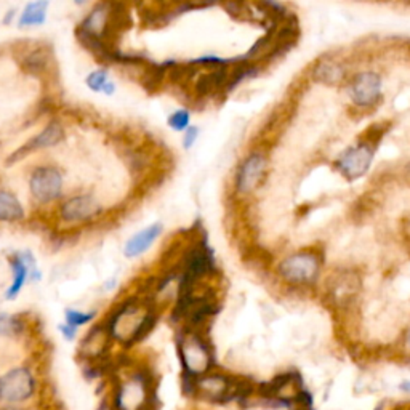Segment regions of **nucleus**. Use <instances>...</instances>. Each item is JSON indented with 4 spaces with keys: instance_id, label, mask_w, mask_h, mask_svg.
Wrapping results in <instances>:
<instances>
[{
    "instance_id": "obj_4",
    "label": "nucleus",
    "mask_w": 410,
    "mask_h": 410,
    "mask_svg": "<svg viewBox=\"0 0 410 410\" xmlns=\"http://www.w3.org/2000/svg\"><path fill=\"white\" fill-rule=\"evenodd\" d=\"M36 380L32 372L26 367H16L0 377V402L19 404L32 397Z\"/></svg>"
},
{
    "instance_id": "obj_11",
    "label": "nucleus",
    "mask_w": 410,
    "mask_h": 410,
    "mask_svg": "<svg viewBox=\"0 0 410 410\" xmlns=\"http://www.w3.org/2000/svg\"><path fill=\"white\" fill-rule=\"evenodd\" d=\"M64 138V130L63 127L58 124V122H51V124L47 125L43 132L37 135L36 138H32L28 144L23 146L21 149L15 152V156L10 159V162L16 159H21L26 156V152L34 151V149H42V147H51L60 143V141Z\"/></svg>"
},
{
    "instance_id": "obj_17",
    "label": "nucleus",
    "mask_w": 410,
    "mask_h": 410,
    "mask_svg": "<svg viewBox=\"0 0 410 410\" xmlns=\"http://www.w3.org/2000/svg\"><path fill=\"white\" fill-rule=\"evenodd\" d=\"M314 77H316L319 82L329 83V85H335V83L342 82L345 79V68L338 63L322 61L317 64L316 69H314Z\"/></svg>"
},
{
    "instance_id": "obj_22",
    "label": "nucleus",
    "mask_w": 410,
    "mask_h": 410,
    "mask_svg": "<svg viewBox=\"0 0 410 410\" xmlns=\"http://www.w3.org/2000/svg\"><path fill=\"white\" fill-rule=\"evenodd\" d=\"M107 73L105 69H96L87 77V85L93 90V92H102V88L107 83Z\"/></svg>"
},
{
    "instance_id": "obj_21",
    "label": "nucleus",
    "mask_w": 410,
    "mask_h": 410,
    "mask_svg": "<svg viewBox=\"0 0 410 410\" xmlns=\"http://www.w3.org/2000/svg\"><path fill=\"white\" fill-rule=\"evenodd\" d=\"M189 111L186 109H179V111L173 112L169 117V125L177 132H186L189 128Z\"/></svg>"
},
{
    "instance_id": "obj_1",
    "label": "nucleus",
    "mask_w": 410,
    "mask_h": 410,
    "mask_svg": "<svg viewBox=\"0 0 410 410\" xmlns=\"http://www.w3.org/2000/svg\"><path fill=\"white\" fill-rule=\"evenodd\" d=\"M179 357L186 375L201 378L214 367V352L201 333L188 330L178 342Z\"/></svg>"
},
{
    "instance_id": "obj_13",
    "label": "nucleus",
    "mask_w": 410,
    "mask_h": 410,
    "mask_svg": "<svg viewBox=\"0 0 410 410\" xmlns=\"http://www.w3.org/2000/svg\"><path fill=\"white\" fill-rule=\"evenodd\" d=\"M359 288V278L354 273H340L329 284V293L337 301L348 300L356 295Z\"/></svg>"
},
{
    "instance_id": "obj_3",
    "label": "nucleus",
    "mask_w": 410,
    "mask_h": 410,
    "mask_svg": "<svg viewBox=\"0 0 410 410\" xmlns=\"http://www.w3.org/2000/svg\"><path fill=\"white\" fill-rule=\"evenodd\" d=\"M151 378L146 372H138L130 380L120 383L115 393L117 410H149L151 407Z\"/></svg>"
},
{
    "instance_id": "obj_6",
    "label": "nucleus",
    "mask_w": 410,
    "mask_h": 410,
    "mask_svg": "<svg viewBox=\"0 0 410 410\" xmlns=\"http://www.w3.org/2000/svg\"><path fill=\"white\" fill-rule=\"evenodd\" d=\"M349 100L354 102L357 107H372L377 105L382 96V79L380 75L372 73V70H364L352 77L348 85Z\"/></svg>"
},
{
    "instance_id": "obj_28",
    "label": "nucleus",
    "mask_w": 410,
    "mask_h": 410,
    "mask_svg": "<svg viewBox=\"0 0 410 410\" xmlns=\"http://www.w3.org/2000/svg\"><path fill=\"white\" fill-rule=\"evenodd\" d=\"M13 16H15V11H10V13H9V16H5V18H4V23H5V24H9V23L11 21V18H13Z\"/></svg>"
},
{
    "instance_id": "obj_7",
    "label": "nucleus",
    "mask_w": 410,
    "mask_h": 410,
    "mask_svg": "<svg viewBox=\"0 0 410 410\" xmlns=\"http://www.w3.org/2000/svg\"><path fill=\"white\" fill-rule=\"evenodd\" d=\"M31 192L38 202H50L61 194L63 178L55 167H37L31 175Z\"/></svg>"
},
{
    "instance_id": "obj_19",
    "label": "nucleus",
    "mask_w": 410,
    "mask_h": 410,
    "mask_svg": "<svg viewBox=\"0 0 410 410\" xmlns=\"http://www.w3.org/2000/svg\"><path fill=\"white\" fill-rule=\"evenodd\" d=\"M23 330V320L16 316L0 314V335H16Z\"/></svg>"
},
{
    "instance_id": "obj_16",
    "label": "nucleus",
    "mask_w": 410,
    "mask_h": 410,
    "mask_svg": "<svg viewBox=\"0 0 410 410\" xmlns=\"http://www.w3.org/2000/svg\"><path fill=\"white\" fill-rule=\"evenodd\" d=\"M24 216L18 199L9 191H0V221H16Z\"/></svg>"
},
{
    "instance_id": "obj_18",
    "label": "nucleus",
    "mask_w": 410,
    "mask_h": 410,
    "mask_svg": "<svg viewBox=\"0 0 410 410\" xmlns=\"http://www.w3.org/2000/svg\"><path fill=\"white\" fill-rule=\"evenodd\" d=\"M47 9L48 2H32L23 10L21 16H19V26L21 28H28V26H41L43 24L45 18H47Z\"/></svg>"
},
{
    "instance_id": "obj_27",
    "label": "nucleus",
    "mask_w": 410,
    "mask_h": 410,
    "mask_svg": "<svg viewBox=\"0 0 410 410\" xmlns=\"http://www.w3.org/2000/svg\"><path fill=\"white\" fill-rule=\"evenodd\" d=\"M404 346H406V349L410 352V327L406 333V338H404Z\"/></svg>"
},
{
    "instance_id": "obj_25",
    "label": "nucleus",
    "mask_w": 410,
    "mask_h": 410,
    "mask_svg": "<svg viewBox=\"0 0 410 410\" xmlns=\"http://www.w3.org/2000/svg\"><path fill=\"white\" fill-rule=\"evenodd\" d=\"M60 330H61V333L64 335V338L66 340H74L75 337H77V329L75 327H73V325H68V324H64V325H61L60 327Z\"/></svg>"
},
{
    "instance_id": "obj_8",
    "label": "nucleus",
    "mask_w": 410,
    "mask_h": 410,
    "mask_svg": "<svg viewBox=\"0 0 410 410\" xmlns=\"http://www.w3.org/2000/svg\"><path fill=\"white\" fill-rule=\"evenodd\" d=\"M266 170V157L260 152H253L241 164L236 175V189L241 194H248L261 183Z\"/></svg>"
},
{
    "instance_id": "obj_5",
    "label": "nucleus",
    "mask_w": 410,
    "mask_h": 410,
    "mask_svg": "<svg viewBox=\"0 0 410 410\" xmlns=\"http://www.w3.org/2000/svg\"><path fill=\"white\" fill-rule=\"evenodd\" d=\"M372 160H374V147L369 141H361V143L348 147L335 160V169L348 182H356L369 172Z\"/></svg>"
},
{
    "instance_id": "obj_9",
    "label": "nucleus",
    "mask_w": 410,
    "mask_h": 410,
    "mask_svg": "<svg viewBox=\"0 0 410 410\" xmlns=\"http://www.w3.org/2000/svg\"><path fill=\"white\" fill-rule=\"evenodd\" d=\"M101 211L100 204L92 196H75L61 205V218L66 221L88 220Z\"/></svg>"
},
{
    "instance_id": "obj_20",
    "label": "nucleus",
    "mask_w": 410,
    "mask_h": 410,
    "mask_svg": "<svg viewBox=\"0 0 410 410\" xmlns=\"http://www.w3.org/2000/svg\"><path fill=\"white\" fill-rule=\"evenodd\" d=\"M24 69H28L29 73H38V70H43L47 66V53H43V50H36L26 58L23 63Z\"/></svg>"
},
{
    "instance_id": "obj_23",
    "label": "nucleus",
    "mask_w": 410,
    "mask_h": 410,
    "mask_svg": "<svg viewBox=\"0 0 410 410\" xmlns=\"http://www.w3.org/2000/svg\"><path fill=\"white\" fill-rule=\"evenodd\" d=\"M93 317H95V312H82V311H75V310L66 311V324L75 327V329L77 327L90 322V320H93Z\"/></svg>"
},
{
    "instance_id": "obj_24",
    "label": "nucleus",
    "mask_w": 410,
    "mask_h": 410,
    "mask_svg": "<svg viewBox=\"0 0 410 410\" xmlns=\"http://www.w3.org/2000/svg\"><path fill=\"white\" fill-rule=\"evenodd\" d=\"M197 137H199V128L197 127H189L188 130H186L184 141H183V146L186 147V149H189V147L194 144V141L197 140Z\"/></svg>"
},
{
    "instance_id": "obj_15",
    "label": "nucleus",
    "mask_w": 410,
    "mask_h": 410,
    "mask_svg": "<svg viewBox=\"0 0 410 410\" xmlns=\"http://www.w3.org/2000/svg\"><path fill=\"white\" fill-rule=\"evenodd\" d=\"M29 263H34V260L31 258V256H21L18 255L15 258L11 260V268H13V284L9 288V292H6V298H15L16 295L21 290L23 285H24V280L28 278V265Z\"/></svg>"
},
{
    "instance_id": "obj_10",
    "label": "nucleus",
    "mask_w": 410,
    "mask_h": 410,
    "mask_svg": "<svg viewBox=\"0 0 410 410\" xmlns=\"http://www.w3.org/2000/svg\"><path fill=\"white\" fill-rule=\"evenodd\" d=\"M111 333H109L107 327H95L93 330L88 332V335L83 338L80 345V352L83 357L88 361H98L106 354L109 348V342H111Z\"/></svg>"
},
{
    "instance_id": "obj_26",
    "label": "nucleus",
    "mask_w": 410,
    "mask_h": 410,
    "mask_svg": "<svg viewBox=\"0 0 410 410\" xmlns=\"http://www.w3.org/2000/svg\"><path fill=\"white\" fill-rule=\"evenodd\" d=\"M397 388H399V391H401L402 394L410 396V380H409V378H407V380H402Z\"/></svg>"
},
{
    "instance_id": "obj_12",
    "label": "nucleus",
    "mask_w": 410,
    "mask_h": 410,
    "mask_svg": "<svg viewBox=\"0 0 410 410\" xmlns=\"http://www.w3.org/2000/svg\"><path fill=\"white\" fill-rule=\"evenodd\" d=\"M162 233V224H152V226L140 231L138 234H135L125 246V255L128 258H137L141 253H144L147 248L152 246V242Z\"/></svg>"
},
{
    "instance_id": "obj_2",
    "label": "nucleus",
    "mask_w": 410,
    "mask_h": 410,
    "mask_svg": "<svg viewBox=\"0 0 410 410\" xmlns=\"http://www.w3.org/2000/svg\"><path fill=\"white\" fill-rule=\"evenodd\" d=\"M280 278L297 285L314 284L319 278L320 261L311 252H298L282 260L278 266Z\"/></svg>"
},
{
    "instance_id": "obj_14",
    "label": "nucleus",
    "mask_w": 410,
    "mask_h": 410,
    "mask_svg": "<svg viewBox=\"0 0 410 410\" xmlns=\"http://www.w3.org/2000/svg\"><path fill=\"white\" fill-rule=\"evenodd\" d=\"M109 10H111V5L101 4L98 6L90 11V15L83 19L79 28L82 31L88 32V34L96 36V37H105V32L107 28V18H109Z\"/></svg>"
}]
</instances>
